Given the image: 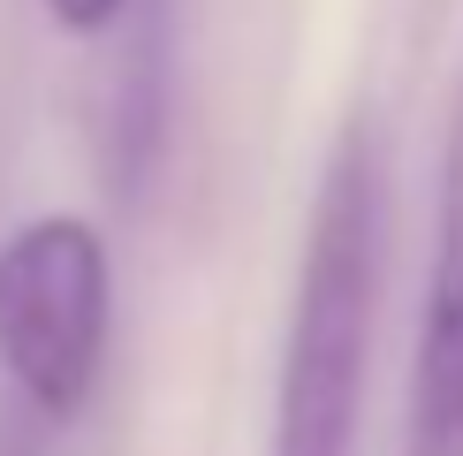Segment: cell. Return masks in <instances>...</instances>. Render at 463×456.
I'll return each instance as SVG.
<instances>
[{
    "label": "cell",
    "mask_w": 463,
    "mask_h": 456,
    "mask_svg": "<svg viewBox=\"0 0 463 456\" xmlns=\"http://www.w3.org/2000/svg\"><path fill=\"white\" fill-rule=\"evenodd\" d=\"M46 15L61 38H107L129 15V0H46Z\"/></svg>",
    "instance_id": "cell-4"
},
{
    "label": "cell",
    "mask_w": 463,
    "mask_h": 456,
    "mask_svg": "<svg viewBox=\"0 0 463 456\" xmlns=\"http://www.w3.org/2000/svg\"><path fill=\"white\" fill-rule=\"evenodd\" d=\"M114 328V259L84 214H38L0 236V373L31 411L76 418Z\"/></svg>",
    "instance_id": "cell-2"
},
{
    "label": "cell",
    "mask_w": 463,
    "mask_h": 456,
    "mask_svg": "<svg viewBox=\"0 0 463 456\" xmlns=\"http://www.w3.org/2000/svg\"><path fill=\"white\" fill-rule=\"evenodd\" d=\"M418 456H463V76L440 138L433 198V281H426V350H418Z\"/></svg>",
    "instance_id": "cell-3"
},
{
    "label": "cell",
    "mask_w": 463,
    "mask_h": 456,
    "mask_svg": "<svg viewBox=\"0 0 463 456\" xmlns=\"http://www.w3.org/2000/svg\"><path fill=\"white\" fill-rule=\"evenodd\" d=\"M380 252H388L380 138L364 114H350L326 145L312 221H304V266L281 342V388H274V456L357 449L373 328H380Z\"/></svg>",
    "instance_id": "cell-1"
}]
</instances>
